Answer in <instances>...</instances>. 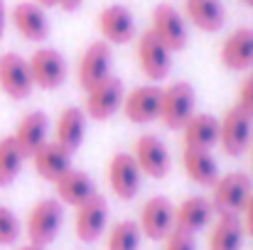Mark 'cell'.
I'll return each instance as SVG.
<instances>
[{"instance_id":"6da1fadb","label":"cell","mask_w":253,"mask_h":250,"mask_svg":"<svg viewBox=\"0 0 253 250\" xmlns=\"http://www.w3.org/2000/svg\"><path fill=\"white\" fill-rule=\"evenodd\" d=\"M62 223H64V204H62L59 199H54V196L40 199V201L30 209L27 221H25L27 241H30L32 246L47 248V246L54 243V238L59 236Z\"/></svg>"},{"instance_id":"7a4b0ae2","label":"cell","mask_w":253,"mask_h":250,"mask_svg":"<svg viewBox=\"0 0 253 250\" xmlns=\"http://www.w3.org/2000/svg\"><path fill=\"white\" fill-rule=\"evenodd\" d=\"M197 113V93L189 81H174L163 88L160 98V123L168 130H182V125Z\"/></svg>"},{"instance_id":"3957f363","label":"cell","mask_w":253,"mask_h":250,"mask_svg":"<svg viewBox=\"0 0 253 250\" xmlns=\"http://www.w3.org/2000/svg\"><path fill=\"white\" fill-rule=\"evenodd\" d=\"M253 191V181L249 174L244 172H229V174H219V179L211 186V209L214 216L221 214H241L244 204L249 201Z\"/></svg>"},{"instance_id":"277c9868","label":"cell","mask_w":253,"mask_h":250,"mask_svg":"<svg viewBox=\"0 0 253 250\" xmlns=\"http://www.w3.org/2000/svg\"><path fill=\"white\" fill-rule=\"evenodd\" d=\"M253 140V115L231 106L224 118H219V147L229 157H239L251 147Z\"/></svg>"},{"instance_id":"5b68a950","label":"cell","mask_w":253,"mask_h":250,"mask_svg":"<svg viewBox=\"0 0 253 250\" xmlns=\"http://www.w3.org/2000/svg\"><path fill=\"white\" fill-rule=\"evenodd\" d=\"M123 98H126L123 81L111 74L108 79H103L101 83H96V86H91L86 91V98H84L86 118H91L96 123H103V120L113 118L123 108Z\"/></svg>"},{"instance_id":"8992f818","label":"cell","mask_w":253,"mask_h":250,"mask_svg":"<svg viewBox=\"0 0 253 250\" xmlns=\"http://www.w3.org/2000/svg\"><path fill=\"white\" fill-rule=\"evenodd\" d=\"M30 64V74H32V83L35 88L42 91H54L67 81L69 74V64L64 59V54L59 49L52 47H40L32 52V57L27 59Z\"/></svg>"},{"instance_id":"52a82bcc","label":"cell","mask_w":253,"mask_h":250,"mask_svg":"<svg viewBox=\"0 0 253 250\" xmlns=\"http://www.w3.org/2000/svg\"><path fill=\"white\" fill-rule=\"evenodd\" d=\"M106 177H108V186H111L113 196L121 201L135 199L140 191V184H143V172L130 152H116L108 160Z\"/></svg>"},{"instance_id":"ba28073f","label":"cell","mask_w":253,"mask_h":250,"mask_svg":"<svg viewBox=\"0 0 253 250\" xmlns=\"http://www.w3.org/2000/svg\"><path fill=\"white\" fill-rule=\"evenodd\" d=\"M135 54H138V67H140L143 76L150 79V83L168 79L169 69H172V52L155 37L153 30H145L138 37Z\"/></svg>"},{"instance_id":"9c48e42d","label":"cell","mask_w":253,"mask_h":250,"mask_svg":"<svg viewBox=\"0 0 253 250\" xmlns=\"http://www.w3.org/2000/svg\"><path fill=\"white\" fill-rule=\"evenodd\" d=\"M150 30L155 32V37L168 47L169 52H182L189 42V32H187V20L184 15L172 7L169 2H160L155 10H153V25Z\"/></svg>"},{"instance_id":"30bf717a","label":"cell","mask_w":253,"mask_h":250,"mask_svg":"<svg viewBox=\"0 0 253 250\" xmlns=\"http://www.w3.org/2000/svg\"><path fill=\"white\" fill-rule=\"evenodd\" d=\"M133 157L140 167L143 177H150V179H163L168 177L169 167H172V157H169V150L165 145L163 138L153 135V133H145L135 140V147H133Z\"/></svg>"},{"instance_id":"8fae6325","label":"cell","mask_w":253,"mask_h":250,"mask_svg":"<svg viewBox=\"0 0 253 250\" xmlns=\"http://www.w3.org/2000/svg\"><path fill=\"white\" fill-rule=\"evenodd\" d=\"M160 98H163L160 86L155 83L135 86L133 91H126L121 110L133 125H148L160 118Z\"/></svg>"},{"instance_id":"7c38bea8","label":"cell","mask_w":253,"mask_h":250,"mask_svg":"<svg viewBox=\"0 0 253 250\" xmlns=\"http://www.w3.org/2000/svg\"><path fill=\"white\" fill-rule=\"evenodd\" d=\"M0 88L12 101H25L32 93L35 83H32L30 64L25 57H20L15 52L0 54Z\"/></svg>"},{"instance_id":"4fadbf2b","label":"cell","mask_w":253,"mask_h":250,"mask_svg":"<svg viewBox=\"0 0 253 250\" xmlns=\"http://www.w3.org/2000/svg\"><path fill=\"white\" fill-rule=\"evenodd\" d=\"M138 228H140L143 238L165 241V236L174 228V206H172V201L165 199V196H150L140 209Z\"/></svg>"},{"instance_id":"5bb4252c","label":"cell","mask_w":253,"mask_h":250,"mask_svg":"<svg viewBox=\"0 0 253 250\" xmlns=\"http://www.w3.org/2000/svg\"><path fill=\"white\" fill-rule=\"evenodd\" d=\"M108 226V201L101 194H93L88 201L77 206V221L74 231L82 243H96Z\"/></svg>"},{"instance_id":"9a60e30c","label":"cell","mask_w":253,"mask_h":250,"mask_svg":"<svg viewBox=\"0 0 253 250\" xmlns=\"http://www.w3.org/2000/svg\"><path fill=\"white\" fill-rule=\"evenodd\" d=\"M111 64H113V57H111V44L98 39V42H91L84 49L82 59H79V69H77V79L79 86L88 91L91 86L101 83L103 79L111 76Z\"/></svg>"},{"instance_id":"2e32d148","label":"cell","mask_w":253,"mask_h":250,"mask_svg":"<svg viewBox=\"0 0 253 250\" xmlns=\"http://www.w3.org/2000/svg\"><path fill=\"white\" fill-rule=\"evenodd\" d=\"M98 30L108 44H128L135 37V17L126 5H106L98 15Z\"/></svg>"},{"instance_id":"e0dca14e","label":"cell","mask_w":253,"mask_h":250,"mask_svg":"<svg viewBox=\"0 0 253 250\" xmlns=\"http://www.w3.org/2000/svg\"><path fill=\"white\" fill-rule=\"evenodd\" d=\"M221 64L229 71L253 69V27H236L221 44Z\"/></svg>"},{"instance_id":"ac0fdd59","label":"cell","mask_w":253,"mask_h":250,"mask_svg":"<svg viewBox=\"0 0 253 250\" xmlns=\"http://www.w3.org/2000/svg\"><path fill=\"white\" fill-rule=\"evenodd\" d=\"M15 30L30 42H44L49 37V17L37 2H17L10 12Z\"/></svg>"},{"instance_id":"d6986e66","label":"cell","mask_w":253,"mask_h":250,"mask_svg":"<svg viewBox=\"0 0 253 250\" xmlns=\"http://www.w3.org/2000/svg\"><path fill=\"white\" fill-rule=\"evenodd\" d=\"M211 218H214V209L207 196L194 194L174 206V228H179L184 233L197 236L199 231H204L211 223Z\"/></svg>"},{"instance_id":"ffe728a7","label":"cell","mask_w":253,"mask_h":250,"mask_svg":"<svg viewBox=\"0 0 253 250\" xmlns=\"http://www.w3.org/2000/svg\"><path fill=\"white\" fill-rule=\"evenodd\" d=\"M47 135H49V118L42 110H30L27 115H22V120L17 123V128L12 133V138L25 157H32L49 140Z\"/></svg>"},{"instance_id":"44dd1931","label":"cell","mask_w":253,"mask_h":250,"mask_svg":"<svg viewBox=\"0 0 253 250\" xmlns=\"http://www.w3.org/2000/svg\"><path fill=\"white\" fill-rule=\"evenodd\" d=\"M182 143L192 150H211L219 145V118L209 113H194L182 125Z\"/></svg>"},{"instance_id":"7402d4cb","label":"cell","mask_w":253,"mask_h":250,"mask_svg":"<svg viewBox=\"0 0 253 250\" xmlns=\"http://www.w3.org/2000/svg\"><path fill=\"white\" fill-rule=\"evenodd\" d=\"M86 120L88 118H86L84 108H77V106L64 108L54 125V143H59L67 152L74 155L86 138Z\"/></svg>"},{"instance_id":"603a6c76","label":"cell","mask_w":253,"mask_h":250,"mask_svg":"<svg viewBox=\"0 0 253 250\" xmlns=\"http://www.w3.org/2000/svg\"><path fill=\"white\" fill-rule=\"evenodd\" d=\"M32 165L35 172L44 179V181H57L62 174H67L72 169V152H67L59 143L47 140L35 155H32Z\"/></svg>"},{"instance_id":"cb8c5ba5","label":"cell","mask_w":253,"mask_h":250,"mask_svg":"<svg viewBox=\"0 0 253 250\" xmlns=\"http://www.w3.org/2000/svg\"><path fill=\"white\" fill-rule=\"evenodd\" d=\"M54 189H57V199L64 204V206H82L84 201H88L96 191V181L82 172V169H69L67 174H62L57 181H54Z\"/></svg>"},{"instance_id":"d4e9b609","label":"cell","mask_w":253,"mask_h":250,"mask_svg":"<svg viewBox=\"0 0 253 250\" xmlns=\"http://www.w3.org/2000/svg\"><path fill=\"white\" fill-rule=\"evenodd\" d=\"M184 20L202 32H219L226 25V7L221 0H184Z\"/></svg>"},{"instance_id":"484cf974","label":"cell","mask_w":253,"mask_h":250,"mask_svg":"<svg viewBox=\"0 0 253 250\" xmlns=\"http://www.w3.org/2000/svg\"><path fill=\"white\" fill-rule=\"evenodd\" d=\"M182 169H184L187 179L197 186H214V181L219 179V165H216L211 150L184 147L182 150Z\"/></svg>"},{"instance_id":"4316f807","label":"cell","mask_w":253,"mask_h":250,"mask_svg":"<svg viewBox=\"0 0 253 250\" xmlns=\"http://www.w3.org/2000/svg\"><path fill=\"white\" fill-rule=\"evenodd\" d=\"M244 223L239 214H221L214 218L209 231V250H241L244 246Z\"/></svg>"},{"instance_id":"83f0119b","label":"cell","mask_w":253,"mask_h":250,"mask_svg":"<svg viewBox=\"0 0 253 250\" xmlns=\"http://www.w3.org/2000/svg\"><path fill=\"white\" fill-rule=\"evenodd\" d=\"M143 233L138 228V221L123 218L116 221L106 231V250H140Z\"/></svg>"},{"instance_id":"f1b7e54d","label":"cell","mask_w":253,"mask_h":250,"mask_svg":"<svg viewBox=\"0 0 253 250\" xmlns=\"http://www.w3.org/2000/svg\"><path fill=\"white\" fill-rule=\"evenodd\" d=\"M22 162H25V155L17 147L15 138L12 135L2 138L0 140V186H10L17 179Z\"/></svg>"},{"instance_id":"f546056e","label":"cell","mask_w":253,"mask_h":250,"mask_svg":"<svg viewBox=\"0 0 253 250\" xmlns=\"http://www.w3.org/2000/svg\"><path fill=\"white\" fill-rule=\"evenodd\" d=\"M22 233V226H20V218L0 204V246H12Z\"/></svg>"},{"instance_id":"4dcf8cb0","label":"cell","mask_w":253,"mask_h":250,"mask_svg":"<svg viewBox=\"0 0 253 250\" xmlns=\"http://www.w3.org/2000/svg\"><path fill=\"white\" fill-rule=\"evenodd\" d=\"M165 250H197V241L192 233H184L179 228H172L165 236Z\"/></svg>"},{"instance_id":"1f68e13d","label":"cell","mask_w":253,"mask_h":250,"mask_svg":"<svg viewBox=\"0 0 253 250\" xmlns=\"http://www.w3.org/2000/svg\"><path fill=\"white\" fill-rule=\"evenodd\" d=\"M236 106L241 110H246L249 115H253V71L246 74L241 86H239V101H236Z\"/></svg>"},{"instance_id":"d6a6232c","label":"cell","mask_w":253,"mask_h":250,"mask_svg":"<svg viewBox=\"0 0 253 250\" xmlns=\"http://www.w3.org/2000/svg\"><path fill=\"white\" fill-rule=\"evenodd\" d=\"M241 223H244V231L249 233L253 238V191H251V196H249V201L244 204V209H241Z\"/></svg>"},{"instance_id":"836d02e7","label":"cell","mask_w":253,"mask_h":250,"mask_svg":"<svg viewBox=\"0 0 253 250\" xmlns=\"http://www.w3.org/2000/svg\"><path fill=\"white\" fill-rule=\"evenodd\" d=\"M82 5H84V0H59V7L67 10V12H74V10H79Z\"/></svg>"},{"instance_id":"e575fe53","label":"cell","mask_w":253,"mask_h":250,"mask_svg":"<svg viewBox=\"0 0 253 250\" xmlns=\"http://www.w3.org/2000/svg\"><path fill=\"white\" fill-rule=\"evenodd\" d=\"M5 22H7V12H5V0H0V39L5 35Z\"/></svg>"},{"instance_id":"d590c367","label":"cell","mask_w":253,"mask_h":250,"mask_svg":"<svg viewBox=\"0 0 253 250\" xmlns=\"http://www.w3.org/2000/svg\"><path fill=\"white\" fill-rule=\"evenodd\" d=\"M37 5H42V7H54V5H59V0H37Z\"/></svg>"},{"instance_id":"8d00e7d4","label":"cell","mask_w":253,"mask_h":250,"mask_svg":"<svg viewBox=\"0 0 253 250\" xmlns=\"http://www.w3.org/2000/svg\"><path fill=\"white\" fill-rule=\"evenodd\" d=\"M17 250H47V248H42V246H32V243H27V246H20Z\"/></svg>"},{"instance_id":"74e56055","label":"cell","mask_w":253,"mask_h":250,"mask_svg":"<svg viewBox=\"0 0 253 250\" xmlns=\"http://www.w3.org/2000/svg\"><path fill=\"white\" fill-rule=\"evenodd\" d=\"M241 2H244L246 7H253V0H241Z\"/></svg>"},{"instance_id":"f35d334b","label":"cell","mask_w":253,"mask_h":250,"mask_svg":"<svg viewBox=\"0 0 253 250\" xmlns=\"http://www.w3.org/2000/svg\"><path fill=\"white\" fill-rule=\"evenodd\" d=\"M251 157H253V140H251Z\"/></svg>"}]
</instances>
